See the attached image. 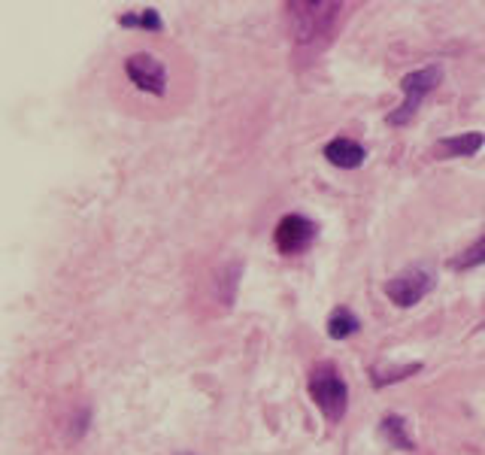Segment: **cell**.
<instances>
[{"label":"cell","instance_id":"6da1fadb","mask_svg":"<svg viewBox=\"0 0 485 455\" xmlns=\"http://www.w3.org/2000/svg\"><path fill=\"white\" fill-rule=\"evenodd\" d=\"M288 24L291 36L297 46L318 43L322 36L331 31L337 15H340V4H316V0H300V4H288Z\"/></svg>","mask_w":485,"mask_h":455},{"label":"cell","instance_id":"7a4b0ae2","mask_svg":"<svg viewBox=\"0 0 485 455\" xmlns=\"http://www.w3.org/2000/svg\"><path fill=\"white\" fill-rule=\"evenodd\" d=\"M309 395H313L316 407L331 419V422H340L346 407H349V388L340 379V373L334 370V364H318L309 377Z\"/></svg>","mask_w":485,"mask_h":455},{"label":"cell","instance_id":"3957f363","mask_svg":"<svg viewBox=\"0 0 485 455\" xmlns=\"http://www.w3.org/2000/svg\"><path fill=\"white\" fill-rule=\"evenodd\" d=\"M440 67H422V70H413V73H407L404 82H400V88H404V104H400L395 113H388L386 115V122L388 125H407L409 118L416 115V109L422 106V100L428 91H434L437 88V82H440Z\"/></svg>","mask_w":485,"mask_h":455},{"label":"cell","instance_id":"277c9868","mask_svg":"<svg viewBox=\"0 0 485 455\" xmlns=\"http://www.w3.org/2000/svg\"><path fill=\"white\" fill-rule=\"evenodd\" d=\"M125 76L134 82V88H140L143 94L161 97L167 94V67L161 58H155L152 52H134L125 58Z\"/></svg>","mask_w":485,"mask_h":455},{"label":"cell","instance_id":"5b68a950","mask_svg":"<svg viewBox=\"0 0 485 455\" xmlns=\"http://www.w3.org/2000/svg\"><path fill=\"white\" fill-rule=\"evenodd\" d=\"M316 234H318L316 222H309L307 216L288 213V216L279 218L276 234H273V243H276V249L282 255H297V252H304L307 246L316 240Z\"/></svg>","mask_w":485,"mask_h":455},{"label":"cell","instance_id":"8992f818","mask_svg":"<svg viewBox=\"0 0 485 455\" xmlns=\"http://www.w3.org/2000/svg\"><path fill=\"white\" fill-rule=\"evenodd\" d=\"M431 288H434V276L428 270H407V273H400V276L386 282V295H388L391 304H398V307L419 304Z\"/></svg>","mask_w":485,"mask_h":455},{"label":"cell","instance_id":"52a82bcc","mask_svg":"<svg viewBox=\"0 0 485 455\" xmlns=\"http://www.w3.org/2000/svg\"><path fill=\"white\" fill-rule=\"evenodd\" d=\"M485 146V136L477 131H468V134H458V136H446L434 146V158H470L477 155Z\"/></svg>","mask_w":485,"mask_h":455},{"label":"cell","instance_id":"ba28073f","mask_svg":"<svg viewBox=\"0 0 485 455\" xmlns=\"http://www.w3.org/2000/svg\"><path fill=\"white\" fill-rule=\"evenodd\" d=\"M325 158L334 164V167H343V170H355L364 164V146L349 140V136H337L325 146Z\"/></svg>","mask_w":485,"mask_h":455},{"label":"cell","instance_id":"9c48e42d","mask_svg":"<svg viewBox=\"0 0 485 455\" xmlns=\"http://www.w3.org/2000/svg\"><path fill=\"white\" fill-rule=\"evenodd\" d=\"M358 316L352 313V309H346V307H337L331 318H328V334L334 337V340H346V337H352L355 331H358Z\"/></svg>","mask_w":485,"mask_h":455},{"label":"cell","instance_id":"30bf717a","mask_svg":"<svg viewBox=\"0 0 485 455\" xmlns=\"http://www.w3.org/2000/svg\"><path fill=\"white\" fill-rule=\"evenodd\" d=\"M382 437L391 443V446H398V449H416V443H413V437H409L407 431V422L400 416H386L382 419Z\"/></svg>","mask_w":485,"mask_h":455},{"label":"cell","instance_id":"8fae6325","mask_svg":"<svg viewBox=\"0 0 485 455\" xmlns=\"http://www.w3.org/2000/svg\"><path fill=\"white\" fill-rule=\"evenodd\" d=\"M479 264H485V234L452 261V267L455 270H470V267H479Z\"/></svg>","mask_w":485,"mask_h":455},{"label":"cell","instance_id":"7c38bea8","mask_svg":"<svg viewBox=\"0 0 485 455\" xmlns=\"http://www.w3.org/2000/svg\"><path fill=\"white\" fill-rule=\"evenodd\" d=\"M422 370V361L419 364H407V368H398V370H391V373H373V382L377 386H388V382H395V379H407V377H413V373Z\"/></svg>","mask_w":485,"mask_h":455}]
</instances>
